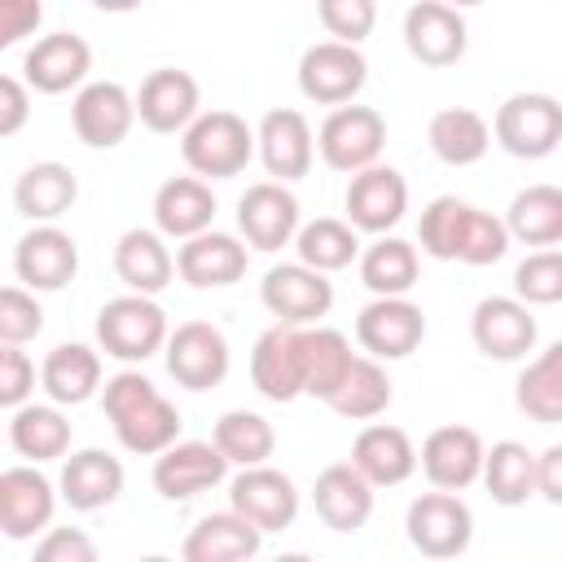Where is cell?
Masks as SVG:
<instances>
[{
  "instance_id": "cell-1",
  "label": "cell",
  "mask_w": 562,
  "mask_h": 562,
  "mask_svg": "<svg viewBox=\"0 0 562 562\" xmlns=\"http://www.w3.org/2000/svg\"><path fill=\"white\" fill-rule=\"evenodd\" d=\"M417 241H422V250H426L430 259L487 268V263L505 259V250H509V228H505V220H496L492 211L443 193V198H435V202L422 211V220H417Z\"/></svg>"
},
{
  "instance_id": "cell-2",
  "label": "cell",
  "mask_w": 562,
  "mask_h": 562,
  "mask_svg": "<svg viewBox=\"0 0 562 562\" xmlns=\"http://www.w3.org/2000/svg\"><path fill=\"white\" fill-rule=\"evenodd\" d=\"M101 408L114 426V439L136 457H158L180 439L184 426L176 404L136 369H123L101 386Z\"/></svg>"
},
{
  "instance_id": "cell-3",
  "label": "cell",
  "mask_w": 562,
  "mask_h": 562,
  "mask_svg": "<svg viewBox=\"0 0 562 562\" xmlns=\"http://www.w3.org/2000/svg\"><path fill=\"white\" fill-rule=\"evenodd\" d=\"M255 149H259V136L233 110H206L180 132V154H184L189 171L202 176V180L241 176L246 162L255 158Z\"/></svg>"
},
{
  "instance_id": "cell-4",
  "label": "cell",
  "mask_w": 562,
  "mask_h": 562,
  "mask_svg": "<svg viewBox=\"0 0 562 562\" xmlns=\"http://www.w3.org/2000/svg\"><path fill=\"white\" fill-rule=\"evenodd\" d=\"M171 329H167V312L154 303V294H119L97 312V342L105 356L123 360V364H145L149 356H158L167 347Z\"/></svg>"
},
{
  "instance_id": "cell-5",
  "label": "cell",
  "mask_w": 562,
  "mask_h": 562,
  "mask_svg": "<svg viewBox=\"0 0 562 562\" xmlns=\"http://www.w3.org/2000/svg\"><path fill=\"white\" fill-rule=\"evenodd\" d=\"M492 136L514 158H549L562 145V101L549 92H514L501 101Z\"/></svg>"
},
{
  "instance_id": "cell-6",
  "label": "cell",
  "mask_w": 562,
  "mask_h": 562,
  "mask_svg": "<svg viewBox=\"0 0 562 562\" xmlns=\"http://www.w3.org/2000/svg\"><path fill=\"white\" fill-rule=\"evenodd\" d=\"M382 145H386V119L373 105H334L316 132V149H321L325 167H334L342 176L373 167Z\"/></svg>"
},
{
  "instance_id": "cell-7",
  "label": "cell",
  "mask_w": 562,
  "mask_h": 562,
  "mask_svg": "<svg viewBox=\"0 0 562 562\" xmlns=\"http://www.w3.org/2000/svg\"><path fill=\"white\" fill-rule=\"evenodd\" d=\"M408 544L422 553V558H457L470 549L474 540V514L470 505L448 492V487H435V492H422L413 505H408Z\"/></svg>"
},
{
  "instance_id": "cell-8",
  "label": "cell",
  "mask_w": 562,
  "mask_h": 562,
  "mask_svg": "<svg viewBox=\"0 0 562 562\" xmlns=\"http://www.w3.org/2000/svg\"><path fill=\"white\" fill-rule=\"evenodd\" d=\"M426 338V316L408 294H378L356 316V342L378 360H408Z\"/></svg>"
},
{
  "instance_id": "cell-9",
  "label": "cell",
  "mask_w": 562,
  "mask_h": 562,
  "mask_svg": "<svg viewBox=\"0 0 562 562\" xmlns=\"http://www.w3.org/2000/svg\"><path fill=\"white\" fill-rule=\"evenodd\" d=\"M162 356H167V373L184 391H211V386H220L228 378V364H233L228 338L211 321H184V325H176L171 338H167V347H162Z\"/></svg>"
},
{
  "instance_id": "cell-10",
  "label": "cell",
  "mask_w": 562,
  "mask_h": 562,
  "mask_svg": "<svg viewBox=\"0 0 562 562\" xmlns=\"http://www.w3.org/2000/svg\"><path fill=\"white\" fill-rule=\"evenodd\" d=\"M250 382L263 400L272 404H290L299 395H307V364H303V325H285L277 321L272 329H263L255 338L250 351Z\"/></svg>"
},
{
  "instance_id": "cell-11",
  "label": "cell",
  "mask_w": 562,
  "mask_h": 562,
  "mask_svg": "<svg viewBox=\"0 0 562 562\" xmlns=\"http://www.w3.org/2000/svg\"><path fill=\"white\" fill-rule=\"evenodd\" d=\"M369 79V61L360 44L321 40L299 57V92L316 105H347Z\"/></svg>"
},
{
  "instance_id": "cell-12",
  "label": "cell",
  "mask_w": 562,
  "mask_h": 562,
  "mask_svg": "<svg viewBox=\"0 0 562 562\" xmlns=\"http://www.w3.org/2000/svg\"><path fill=\"white\" fill-rule=\"evenodd\" d=\"M228 465L233 461L220 452L215 439L211 443L206 439H176L154 461V487H158L162 501H193V496L220 487Z\"/></svg>"
},
{
  "instance_id": "cell-13",
  "label": "cell",
  "mask_w": 562,
  "mask_h": 562,
  "mask_svg": "<svg viewBox=\"0 0 562 562\" xmlns=\"http://www.w3.org/2000/svg\"><path fill=\"white\" fill-rule=\"evenodd\" d=\"M13 272L26 290L35 294H53V290H66L79 272V246L66 228L57 224H35L31 233L18 237L13 246Z\"/></svg>"
},
{
  "instance_id": "cell-14",
  "label": "cell",
  "mask_w": 562,
  "mask_h": 562,
  "mask_svg": "<svg viewBox=\"0 0 562 562\" xmlns=\"http://www.w3.org/2000/svg\"><path fill=\"white\" fill-rule=\"evenodd\" d=\"M259 299H263V307L277 321H285V325H312V321L329 316L334 285L325 281V272H316L303 259H294V263H277V268L263 272Z\"/></svg>"
},
{
  "instance_id": "cell-15",
  "label": "cell",
  "mask_w": 562,
  "mask_h": 562,
  "mask_svg": "<svg viewBox=\"0 0 562 562\" xmlns=\"http://www.w3.org/2000/svg\"><path fill=\"white\" fill-rule=\"evenodd\" d=\"M470 338L487 360H522L536 347L531 303L518 294H487L470 312Z\"/></svg>"
},
{
  "instance_id": "cell-16",
  "label": "cell",
  "mask_w": 562,
  "mask_h": 562,
  "mask_svg": "<svg viewBox=\"0 0 562 562\" xmlns=\"http://www.w3.org/2000/svg\"><path fill=\"white\" fill-rule=\"evenodd\" d=\"M228 505L250 518L263 536L272 531H285L294 518H299V487L290 474L272 470L268 461L263 465H241V474L228 483Z\"/></svg>"
},
{
  "instance_id": "cell-17",
  "label": "cell",
  "mask_w": 562,
  "mask_h": 562,
  "mask_svg": "<svg viewBox=\"0 0 562 562\" xmlns=\"http://www.w3.org/2000/svg\"><path fill=\"white\" fill-rule=\"evenodd\" d=\"M237 228L246 246L255 250H281L299 237V198L285 189V180H259L237 198Z\"/></svg>"
},
{
  "instance_id": "cell-18",
  "label": "cell",
  "mask_w": 562,
  "mask_h": 562,
  "mask_svg": "<svg viewBox=\"0 0 562 562\" xmlns=\"http://www.w3.org/2000/svg\"><path fill=\"white\" fill-rule=\"evenodd\" d=\"M470 31L457 4L448 0H417L404 13V48L413 53V61L422 66H457L465 57Z\"/></svg>"
},
{
  "instance_id": "cell-19",
  "label": "cell",
  "mask_w": 562,
  "mask_h": 562,
  "mask_svg": "<svg viewBox=\"0 0 562 562\" xmlns=\"http://www.w3.org/2000/svg\"><path fill=\"white\" fill-rule=\"evenodd\" d=\"M70 123H75V136L88 149H114L132 132V123H136V97L123 83H114V79L83 83L75 92Z\"/></svg>"
},
{
  "instance_id": "cell-20",
  "label": "cell",
  "mask_w": 562,
  "mask_h": 562,
  "mask_svg": "<svg viewBox=\"0 0 562 562\" xmlns=\"http://www.w3.org/2000/svg\"><path fill=\"white\" fill-rule=\"evenodd\" d=\"M342 206H347V220L360 228V233H391L404 211H408V184L395 167H364L347 180V193H342Z\"/></svg>"
},
{
  "instance_id": "cell-21",
  "label": "cell",
  "mask_w": 562,
  "mask_h": 562,
  "mask_svg": "<svg viewBox=\"0 0 562 562\" xmlns=\"http://www.w3.org/2000/svg\"><path fill=\"white\" fill-rule=\"evenodd\" d=\"M202 88L189 70H176V66H162V70H149L140 79V92H136V119L158 132V136H171V132H184L202 110Z\"/></svg>"
},
{
  "instance_id": "cell-22",
  "label": "cell",
  "mask_w": 562,
  "mask_h": 562,
  "mask_svg": "<svg viewBox=\"0 0 562 562\" xmlns=\"http://www.w3.org/2000/svg\"><path fill=\"white\" fill-rule=\"evenodd\" d=\"M483 457L487 448L474 426H439L426 435L417 452L430 487H448V492H465L474 479H483Z\"/></svg>"
},
{
  "instance_id": "cell-23",
  "label": "cell",
  "mask_w": 562,
  "mask_h": 562,
  "mask_svg": "<svg viewBox=\"0 0 562 562\" xmlns=\"http://www.w3.org/2000/svg\"><path fill=\"white\" fill-rule=\"evenodd\" d=\"M88 70H92V48L75 31H53L44 40H35L22 57V79L48 97L79 88L88 79Z\"/></svg>"
},
{
  "instance_id": "cell-24",
  "label": "cell",
  "mask_w": 562,
  "mask_h": 562,
  "mask_svg": "<svg viewBox=\"0 0 562 562\" xmlns=\"http://www.w3.org/2000/svg\"><path fill=\"white\" fill-rule=\"evenodd\" d=\"M57 492L35 465H9L0 474V531L9 540H31L53 522Z\"/></svg>"
},
{
  "instance_id": "cell-25",
  "label": "cell",
  "mask_w": 562,
  "mask_h": 562,
  "mask_svg": "<svg viewBox=\"0 0 562 562\" xmlns=\"http://www.w3.org/2000/svg\"><path fill=\"white\" fill-rule=\"evenodd\" d=\"M259 158H263V171L272 180H303L312 171V158H316V140H312V127L299 110L290 105H277L259 119Z\"/></svg>"
},
{
  "instance_id": "cell-26",
  "label": "cell",
  "mask_w": 562,
  "mask_h": 562,
  "mask_svg": "<svg viewBox=\"0 0 562 562\" xmlns=\"http://www.w3.org/2000/svg\"><path fill=\"white\" fill-rule=\"evenodd\" d=\"M246 263H250L246 246L233 233H215V228L184 237V246L176 250V272L193 290H224L246 277Z\"/></svg>"
},
{
  "instance_id": "cell-27",
  "label": "cell",
  "mask_w": 562,
  "mask_h": 562,
  "mask_svg": "<svg viewBox=\"0 0 562 562\" xmlns=\"http://www.w3.org/2000/svg\"><path fill=\"white\" fill-rule=\"evenodd\" d=\"M312 505H316V518L329 527V531H360L373 514V483L351 465V461H338V465H325L316 474V487H312Z\"/></svg>"
},
{
  "instance_id": "cell-28",
  "label": "cell",
  "mask_w": 562,
  "mask_h": 562,
  "mask_svg": "<svg viewBox=\"0 0 562 562\" xmlns=\"http://www.w3.org/2000/svg\"><path fill=\"white\" fill-rule=\"evenodd\" d=\"M61 501L75 509V514H92V509H105L119 501L123 492V461L110 457L105 448H79L66 457L61 465Z\"/></svg>"
},
{
  "instance_id": "cell-29",
  "label": "cell",
  "mask_w": 562,
  "mask_h": 562,
  "mask_svg": "<svg viewBox=\"0 0 562 562\" xmlns=\"http://www.w3.org/2000/svg\"><path fill=\"white\" fill-rule=\"evenodd\" d=\"M351 465L373 483V487H400L404 479H413V470L422 465L417 461V448L408 439V430L400 426H386V422H373L356 435L351 443Z\"/></svg>"
},
{
  "instance_id": "cell-30",
  "label": "cell",
  "mask_w": 562,
  "mask_h": 562,
  "mask_svg": "<svg viewBox=\"0 0 562 562\" xmlns=\"http://www.w3.org/2000/svg\"><path fill=\"white\" fill-rule=\"evenodd\" d=\"M259 549H263V531L228 505L224 514L198 518V527L180 544V558L184 562H246Z\"/></svg>"
},
{
  "instance_id": "cell-31",
  "label": "cell",
  "mask_w": 562,
  "mask_h": 562,
  "mask_svg": "<svg viewBox=\"0 0 562 562\" xmlns=\"http://www.w3.org/2000/svg\"><path fill=\"white\" fill-rule=\"evenodd\" d=\"M215 220V193L202 176H171L154 193V224L162 237H198Z\"/></svg>"
},
{
  "instance_id": "cell-32",
  "label": "cell",
  "mask_w": 562,
  "mask_h": 562,
  "mask_svg": "<svg viewBox=\"0 0 562 562\" xmlns=\"http://www.w3.org/2000/svg\"><path fill=\"white\" fill-rule=\"evenodd\" d=\"M114 272L136 294H158L176 277V255L167 250L158 228H127L114 241Z\"/></svg>"
},
{
  "instance_id": "cell-33",
  "label": "cell",
  "mask_w": 562,
  "mask_h": 562,
  "mask_svg": "<svg viewBox=\"0 0 562 562\" xmlns=\"http://www.w3.org/2000/svg\"><path fill=\"white\" fill-rule=\"evenodd\" d=\"M79 198V180L66 162H31L18 184H13V206L18 215L35 220V224H53L61 220Z\"/></svg>"
},
{
  "instance_id": "cell-34",
  "label": "cell",
  "mask_w": 562,
  "mask_h": 562,
  "mask_svg": "<svg viewBox=\"0 0 562 562\" xmlns=\"http://www.w3.org/2000/svg\"><path fill=\"white\" fill-rule=\"evenodd\" d=\"M426 140H430V149H435L439 162H448V167H474L487 154V145H492V127H487V119L479 110L448 105V110H439L430 119Z\"/></svg>"
},
{
  "instance_id": "cell-35",
  "label": "cell",
  "mask_w": 562,
  "mask_h": 562,
  "mask_svg": "<svg viewBox=\"0 0 562 562\" xmlns=\"http://www.w3.org/2000/svg\"><path fill=\"white\" fill-rule=\"evenodd\" d=\"M40 382H44L53 404H83L101 386V356L92 347H83V342H57L44 356Z\"/></svg>"
},
{
  "instance_id": "cell-36",
  "label": "cell",
  "mask_w": 562,
  "mask_h": 562,
  "mask_svg": "<svg viewBox=\"0 0 562 562\" xmlns=\"http://www.w3.org/2000/svg\"><path fill=\"white\" fill-rule=\"evenodd\" d=\"M9 443L26 461H57L70 452V422L57 413V404H22L9 417Z\"/></svg>"
},
{
  "instance_id": "cell-37",
  "label": "cell",
  "mask_w": 562,
  "mask_h": 562,
  "mask_svg": "<svg viewBox=\"0 0 562 562\" xmlns=\"http://www.w3.org/2000/svg\"><path fill=\"white\" fill-rule=\"evenodd\" d=\"M514 404L518 413H527L540 426H558L562 422V338L553 347H544L514 382Z\"/></svg>"
},
{
  "instance_id": "cell-38",
  "label": "cell",
  "mask_w": 562,
  "mask_h": 562,
  "mask_svg": "<svg viewBox=\"0 0 562 562\" xmlns=\"http://www.w3.org/2000/svg\"><path fill=\"white\" fill-rule=\"evenodd\" d=\"M483 487L505 509L527 505V496H536V452H527V443L518 439L492 443L483 457Z\"/></svg>"
},
{
  "instance_id": "cell-39",
  "label": "cell",
  "mask_w": 562,
  "mask_h": 562,
  "mask_svg": "<svg viewBox=\"0 0 562 562\" xmlns=\"http://www.w3.org/2000/svg\"><path fill=\"white\" fill-rule=\"evenodd\" d=\"M505 228H509V237H518L527 246H558L562 241V189L527 184L522 193H514V202L505 211Z\"/></svg>"
},
{
  "instance_id": "cell-40",
  "label": "cell",
  "mask_w": 562,
  "mask_h": 562,
  "mask_svg": "<svg viewBox=\"0 0 562 562\" xmlns=\"http://www.w3.org/2000/svg\"><path fill=\"white\" fill-rule=\"evenodd\" d=\"M417 272H422L417 246L404 237H391V233H382L360 255V281L373 294H408L417 285Z\"/></svg>"
},
{
  "instance_id": "cell-41",
  "label": "cell",
  "mask_w": 562,
  "mask_h": 562,
  "mask_svg": "<svg viewBox=\"0 0 562 562\" xmlns=\"http://www.w3.org/2000/svg\"><path fill=\"white\" fill-rule=\"evenodd\" d=\"M303 364H307V395L325 404L342 386L347 369L356 364V351L342 329L316 325V329H303Z\"/></svg>"
},
{
  "instance_id": "cell-42",
  "label": "cell",
  "mask_w": 562,
  "mask_h": 562,
  "mask_svg": "<svg viewBox=\"0 0 562 562\" xmlns=\"http://www.w3.org/2000/svg\"><path fill=\"white\" fill-rule=\"evenodd\" d=\"M325 404H329L338 417H347V422H369V417L386 413V408H391V378H386V369L378 364V356H356V364L347 369L342 386H338Z\"/></svg>"
},
{
  "instance_id": "cell-43",
  "label": "cell",
  "mask_w": 562,
  "mask_h": 562,
  "mask_svg": "<svg viewBox=\"0 0 562 562\" xmlns=\"http://www.w3.org/2000/svg\"><path fill=\"white\" fill-rule=\"evenodd\" d=\"M356 233H360V228H356L351 220H329V215H321V220H312V224L299 228L294 250H299V259H303L307 268H316V272H342V268L360 255V237H356Z\"/></svg>"
},
{
  "instance_id": "cell-44",
  "label": "cell",
  "mask_w": 562,
  "mask_h": 562,
  "mask_svg": "<svg viewBox=\"0 0 562 562\" xmlns=\"http://www.w3.org/2000/svg\"><path fill=\"white\" fill-rule=\"evenodd\" d=\"M211 439L220 443V452L233 461V465H263L272 452H277V430L263 413H250V408H233L215 422Z\"/></svg>"
},
{
  "instance_id": "cell-45",
  "label": "cell",
  "mask_w": 562,
  "mask_h": 562,
  "mask_svg": "<svg viewBox=\"0 0 562 562\" xmlns=\"http://www.w3.org/2000/svg\"><path fill=\"white\" fill-rule=\"evenodd\" d=\"M514 294L531 307L562 303V250H536L514 268Z\"/></svg>"
},
{
  "instance_id": "cell-46",
  "label": "cell",
  "mask_w": 562,
  "mask_h": 562,
  "mask_svg": "<svg viewBox=\"0 0 562 562\" xmlns=\"http://www.w3.org/2000/svg\"><path fill=\"white\" fill-rule=\"evenodd\" d=\"M44 329V307L35 303V290L4 285L0 290V342H31Z\"/></svg>"
},
{
  "instance_id": "cell-47",
  "label": "cell",
  "mask_w": 562,
  "mask_h": 562,
  "mask_svg": "<svg viewBox=\"0 0 562 562\" xmlns=\"http://www.w3.org/2000/svg\"><path fill=\"white\" fill-rule=\"evenodd\" d=\"M316 13H321V26L342 40V44H360L373 35V22H378V0H316Z\"/></svg>"
},
{
  "instance_id": "cell-48",
  "label": "cell",
  "mask_w": 562,
  "mask_h": 562,
  "mask_svg": "<svg viewBox=\"0 0 562 562\" xmlns=\"http://www.w3.org/2000/svg\"><path fill=\"white\" fill-rule=\"evenodd\" d=\"M35 391V364L18 342H4L0 351V404L4 408H22L26 395Z\"/></svg>"
},
{
  "instance_id": "cell-49",
  "label": "cell",
  "mask_w": 562,
  "mask_h": 562,
  "mask_svg": "<svg viewBox=\"0 0 562 562\" xmlns=\"http://www.w3.org/2000/svg\"><path fill=\"white\" fill-rule=\"evenodd\" d=\"M35 558L40 562H92L97 544L79 527H48L44 540L35 544Z\"/></svg>"
},
{
  "instance_id": "cell-50",
  "label": "cell",
  "mask_w": 562,
  "mask_h": 562,
  "mask_svg": "<svg viewBox=\"0 0 562 562\" xmlns=\"http://www.w3.org/2000/svg\"><path fill=\"white\" fill-rule=\"evenodd\" d=\"M40 22H44L40 0H0V48H13L26 35H35Z\"/></svg>"
},
{
  "instance_id": "cell-51",
  "label": "cell",
  "mask_w": 562,
  "mask_h": 562,
  "mask_svg": "<svg viewBox=\"0 0 562 562\" xmlns=\"http://www.w3.org/2000/svg\"><path fill=\"white\" fill-rule=\"evenodd\" d=\"M31 83L18 79V75H4L0 79V136H18L26 114H31Z\"/></svg>"
},
{
  "instance_id": "cell-52",
  "label": "cell",
  "mask_w": 562,
  "mask_h": 562,
  "mask_svg": "<svg viewBox=\"0 0 562 562\" xmlns=\"http://www.w3.org/2000/svg\"><path fill=\"white\" fill-rule=\"evenodd\" d=\"M536 492L549 505H562V443H553L536 457Z\"/></svg>"
},
{
  "instance_id": "cell-53",
  "label": "cell",
  "mask_w": 562,
  "mask_h": 562,
  "mask_svg": "<svg viewBox=\"0 0 562 562\" xmlns=\"http://www.w3.org/2000/svg\"><path fill=\"white\" fill-rule=\"evenodd\" d=\"M101 13H132V9H140L145 0H92Z\"/></svg>"
},
{
  "instance_id": "cell-54",
  "label": "cell",
  "mask_w": 562,
  "mask_h": 562,
  "mask_svg": "<svg viewBox=\"0 0 562 562\" xmlns=\"http://www.w3.org/2000/svg\"><path fill=\"white\" fill-rule=\"evenodd\" d=\"M448 4H457V9H465V4H483V0H448Z\"/></svg>"
}]
</instances>
